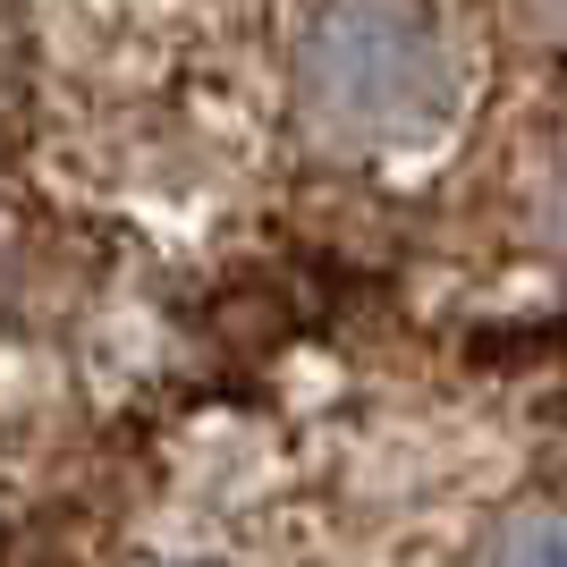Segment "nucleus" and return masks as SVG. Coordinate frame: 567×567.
Wrapping results in <instances>:
<instances>
[{"label": "nucleus", "mask_w": 567, "mask_h": 567, "mask_svg": "<svg viewBox=\"0 0 567 567\" xmlns=\"http://www.w3.org/2000/svg\"><path fill=\"white\" fill-rule=\"evenodd\" d=\"M474 567H567V508H517L492 525Z\"/></svg>", "instance_id": "obj_2"}, {"label": "nucleus", "mask_w": 567, "mask_h": 567, "mask_svg": "<svg viewBox=\"0 0 567 567\" xmlns=\"http://www.w3.org/2000/svg\"><path fill=\"white\" fill-rule=\"evenodd\" d=\"M550 474H559V483H567V406H559V415H550Z\"/></svg>", "instance_id": "obj_4"}, {"label": "nucleus", "mask_w": 567, "mask_h": 567, "mask_svg": "<svg viewBox=\"0 0 567 567\" xmlns=\"http://www.w3.org/2000/svg\"><path fill=\"white\" fill-rule=\"evenodd\" d=\"M450 111L457 51L432 0H313L297 34V118L322 153H406L441 136Z\"/></svg>", "instance_id": "obj_1"}, {"label": "nucleus", "mask_w": 567, "mask_h": 567, "mask_svg": "<svg viewBox=\"0 0 567 567\" xmlns=\"http://www.w3.org/2000/svg\"><path fill=\"white\" fill-rule=\"evenodd\" d=\"M550 246H559V262H567V169H559V187H550Z\"/></svg>", "instance_id": "obj_3"}]
</instances>
